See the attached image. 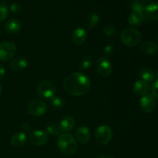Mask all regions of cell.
Wrapping results in <instances>:
<instances>
[{"instance_id":"6da1fadb","label":"cell","mask_w":158,"mask_h":158,"mask_svg":"<svg viewBox=\"0 0 158 158\" xmlns=\"http://www.w3.org/2000/svg\"><path fill=\"white\" fill-rule=\"evenodd\" d=\"M90 80L86 75L80 72L70 73L63 81V88L68 94L74 97L83 96L90 89Z\"/></svg>"},{"instance_id":"7a4b0ae2","label":"cell","mask_w":158,"mask_h":158,"mask_svg":"<svg viewBox=\"0 0 158 158\" xmlns=\"http://www.w3.org/2000/svg\"><path fill=\"white\" fill-rule=\"evenodd\" d=\"M57 146L62 154L66 156H70L75 154L77 151V142L72 134L65 133L59 137Z\"/></svg>"},{"instance_id":"3957f363","label":"cell","mask_w":158,"mask_h":158,"mask_svg":"<svg viewBox=\"0 0 158 158\" xmlns=\"http://www.w3.org/2000/svg\"><path fill=\"white\" fill-rule=\"evenodd\" d=\"M142 35L140 32L134 28L125 29L120 35V40L127 46H134L140 42Z\"/></svg>"},{"instance_id":"277c9868","label":"cell","mask_w":158,"mask_h":158,"mask_svg":"<svg viewBox=\"0 0 158 158\" xmlns=\"http://www.w3.org/2000/svg\"><path fill=\"white\" fill-rule=\"evenodd\" d=\"M37 92L43 98L51 100L55 97L56 87L52 82L47 80H43L40 81L37 86Z\"/></svg>"},{"instance_id":"5b68a950","label":"cell","mask_w":158,"mask_h":158,"mask_svg":"<svg viewBox=\"0 0 158 158\" xmlns=\"http://www.w3.org/2000/svg\"><path fill=\"white\" fill-rule=\"evenodd\" d=\"M95 137L97 143L101 145H106L111 141L113 137V131L110 127L101 125L98 127L95 131Z\"/></svg>"},{"instance_id":"8992f818","label":"cell","mask_w":158,"mask_h":158,"mask_svg":"<svg viewBox=\"0 0 158 158\" xmlns=\"http://www.w3.org/2000/svg\"><path fill=\"white\" fill-rule=\"evenodd\" d=\"M47 111V105L44 101L39 99L32 100L27 106V112L33 117H40L44 115Z\"/></svg>"},{"instance_id":"52a82bcc","label":"cell","mask_w":158,"mask_h":158,"mask_svg":"<svg viewBox=\"0 0 158 158\" xmlns=\"http://www.w3.org/2000/svg\"><path fill=\"white\" fill-rule=\"evenodd\" d=\"M17 51L16 46L10 41H5L0 43V60L8 61L15 55Z\"/></svg>"},{"instance_id":"ba28073f","label":"cell","mask_w":158,"mask_h":158,"mask_svg":"<svg viewBox=\"0 0 158 158\" xmlns=\"http://www.w3.org/2000/svg\"><path fill=\"white\" fill-rule=\"evenodd\" d=\"M49 140V135L46 132L40 130L34 131L29 134V140L32 145L36 147L46 144Z\"/></svg>"},{"instance_id":"9c48e42d","label":"cell","mask_w":158,"mask_h":158,"mask_svg":"<svg viewBox=\"0 0 158 158\" xmlns=\"http://www.w3.org/2000/svg\"><path fill=\"white\" fill-rule=\"evenodd\" d=\"M140 106L143 112H153L157 106V98L152 94H148L141 97L140 100Z\"/></svg>"},{"instance_id":"30bf717a","label":"cell","mask_w":158,"mask_h":158,"mask_svg":"<svg viewBox=\"0 0 158 158\" xmlns=\"http://www.w3.org/2000/svg\"><path fill=\"white\" fill-rule=\"evenodd\" d=\"M96 69L100 76L106 77L112 73V65L109 60L101 57L96 62Z\"/></svg>"},{"instance_id":"8fae6325","label":"cell","mask_w":158,"mask_h":158,"mask_svg":"<svg viewBox=\"0 0 158 158\" xmlns=\"http://www.w3.org/2000/svg\"><path fill=\"white\" fill-rule=\"evenodd\" d=\"M150 89L149 83L143 80H139L135 82L133 87V91L134 94L140 97H143L148 94Z\"/></svg>"},{"instance_id":"7c38bea8","label":"cell","mask_w":158,"mask_h":158,"mask_svg":"<svg viewBox=\"0 0 158 158\" xmlns=\"http://www.w3.org/2000/svg\"><path fill=\"white\" fill-rule=\"evenodd\" d=\"M76 138L82 144L87 143L90 140V131L86 127H80L76 131Z\"/></svg>"},{"instance_id":"4fadbf2b","label":"cell","mask_w":158,"mask_h":158,"mask_svg":"<svg viewBox=\"0 0 158 158\" xmlns=\"http://www.w3.org/2000/svg\"><path fill=\"white\" fill-rule=\"evenodd\" d=\"M87 32L83 28L78 27L73 30L72 33V40L76 45L80 46L86 42Z\"/></svg>"},{"instance_id":"5bb4252c","label":"cell","mask_w":158,"mask_h":158,"mask_svg":"<svg viewBox=\"0 0 158 158\" xmlns=\"http://www.w3.org/2000/svg\"><path fill=\"white\" fill-rule=\"evenodd\" d=\"M140 52L145 55H153L158 50V46L156 43L153 41H146L142 43L139 47Z\"/></svg>"},{"instance_id":"9a60e30c","label":"cell","mask_w":158,"mask_h":158,"mask_svg":"<svg viewBox=\"0 0 158 158\" xmlns=\"http://www.w3.org/2000/svg\"><path fill=\"white\" fill-rule=\"evenodd\" d=\"M28 66V61L23 57L13 59L9 63V67L13 71H22Z\"/></svg>"},{"instance_id":"2e32d148","label":"cell","mask_w":158,"mask_h":158,"mask_svg":"<svg viewBox=\"0 0 158 158\" xmlns=\"http://www.w3.org/2000/svg\"><path fill=\"white\" fill-rule=\"evenodd\" d=\"M4 29L8 33H18L20 29H21V23H20V22L19 20L15 19H12L8 20L5 23Z\"/></svg>"},{"instance_id":"e0dca14e","label":"cell","mask_w":158,"mask_h":158,"mask_svg":"<svg viewBox=\"0 0 158 158\" xmlns=\"http://www.w3.org/2000/svg\"><path fill=\"white\" fill-rule=\"evenodd\" d=\"M27 141V137L23 132L16 133L12 137L10 140L11 145L15 148H22Z\"/></svg>"},{"instance_id":"ac0fdd59","label":"cell","mask_w":158,"mask_h":158,"mask_svg":"<svg viewBox=\"0 0 158 158\" xmlns=\"http://www.w3.org/2000/svg\"><path fill=\"white\" fill-rule=\"evenodd\" d=\"M145 15L149 19L158 20V2H152L145 7Z\"/></svg>"},{"instance_id":"d6986e66","label":"cell","mask_w":158,"mask_h":158,"mask_svg":"<svg viewBox=\"0 0 158 158\" xmlns=\"http://www.w3.org/2000/svg\"><path fill=\"white\" fill-rule=\"evenodd\" d=\"M100 17L95 12H89L85 16L84 26L87 29H94L99 23Z\"/></svg>"},{"instance_id":"ffe728a7","label":"cell","mask_w":158,"mask_h":158,"mask_svg":"<svg viewBox=\"0 0 158 158\" xmlns=\"http://www.w3.org/2000/svg\"><path fill=\"white\" fill-rule=\"evenodd\" d=\"M60 128L62 131L65 133H68L72 131L75 126V120L71 116H67L65 117L64 118L62 119L61 122L60 123Z\"/></svg>"},{"instance_id":"44dd1931","label":"cell","mask_w":158,"mask_h":158,"mask_svg":"<svg viewBox=\"0 0 158 158\" xmlns=\"http://www.w3.org/2000/svg\"><path fill=\"white\" fill-rule=\"evenodd\" d=\"M145 16L142 12H133L128 18V22L131 26H137L141 25L144 22Z\"/></svg>"},{"instance_id":"7402d4cb","label":"cell","mask_w":158,"mask_h":158,"mask_svg":"<svg viewBox=\"0 0 158 158\" xmlns=\"http://www.w3.org/2000/svg\"><path fill=\"white\" fill-rule=\"evenodd\" d=\"M140 75L141 80H144V81L148 82V83H151L155 80V73L152 69H149V68H142L140 70Z\"/></svg>"},{"instance_id":"603a6c76","label":"cell","mask_w":158,"mask_h":158,"mask_svg":"<svg viewBox=\"0 0 158 158\" xmlns=\"http://www.w3.org/2000/svg\"><path fill=\"white\" fill-rule=\"evenodd\" d=\"M47 131L51 135L58 136L61 134L62 130L58 123H50L47 126Z\"/></svg>"},{"instance_id":"cb8c5ba5","label":"cell","mask_w":158,"mask_h":158,"mask_svg":"<svg viewBox=\"0 0 158 158\" xmlns=\"http://www.w3.org/2000/svg\"><path fill=\"white\" fill-rule=\"evenodd\" d=\"M92 61L93 58L89 56H86L83 57L80 63V69H82V70L88 69L92 65Z\"/></svg>"},{"instance_id":"d4e9b609","label":"cell","mask_w":158,"mask_h":158,"mask_svg":"<svg viewBox=\"0 0 158 158\" xmlns=\"http://www.w3.org/2000/svg\"><path fill=\"white\" fill-rule=\"evenodd\" d=\"M131 9H132L133 12H142L143 13V11L145 10V6L142 2L139 1V0H134L131 3Z\"/></svg>"},{"instance_id":"484cf974","label":"cell","mask_w":158,"mask_h":158,"mask_svg":"<svg viewBox=\"0 0 158 158\" xmlns=\"http://www.w3.org/2000/svg\"><path fill=\"white\" fill-rule=\"evenodd\" d=\"M103 30L104 32V33L107 35L108 37H115L116 35H117V29L114 27L113 26L111 25H106V26H103Z\"/></svg>"},{"instance_id":"4316f807","label":"cell","mask_w":158,"mask_h":158,"mask_svg":"<svg viewBox=\"0 0 158 158\" xmlns=\"http://www.w3.org/2000/svg\"><path fill=\"white\" fill-rule=\"evenodd\" d=\"M9 15V9L5 3L0 4V22L6 19Z\"/></svg>"},{"instance_id":"83f0119b","label":"cell","mask_w":158,"mask_h":158,"mask_svg":"<svg viewBox=\"0 0 158 158\" xmlns=\"http://www.w3.org/2000/svg\"><path fill=\"white\" fill-rule=\"evenodd\" d=\"M51 103H52V106L56 108H61L64 105V102L62 100L61 97H56V96L53 98L51 99Z\"/></svg>"},{"instance_id":"f1b7e54d","label":"cell","mask_w":158,"mask_h":158,"mask_svg":"<svg viewBox=\"0 0 158 158\" xmlns=\"http://www.w3.org/2000/svg\"><path fill=\"white\" fill-rule=\"evenodd\" d=\"M10 10L12 11V12L13 14H19L20 12L22 11V7L19 4H16V3H12L10 6Z\"/></svg>"},{"instance_id":"f546056e","label":"cell","mask_w":158,"mask_h":158,"mask_svg":"<svg viewBox=\"0 0 158 158\" xmlns=\"http://www.w3.org/2000/svg\"><path fill=\"white\" fill-rule=\"evenodd\" d=\"M151 91H152V94L156 97L158 98V79L153 83L152 87H151Z\"/></svg>"},{"instance_id":"4dcf8cb0","label":"cell","mask_w":158,"mask_h":158,"mask_svg":"<svg viewBox=\"0 0 158 158\" xmlns=\"http://www.w3.org/2000/svg\"><path fill=\"white\" fill-rule=\"evenodd\" d=\"M104 52L105 53L107 54V55H110V54H112L113 52H114V47H113L112 46H110V45H108V46H106V47H105Z\"/></svg>"},{"instance_id":"1f68e13d","label":"cell","mask_w":158,"mask_h":158,"mask_svg":"<svg viewBox=\"0 0 158 158\" xmlns=\"http://www.w3.org/2000/svg\"><path fill=\"white\" fill-rule=\"evenodd\" d=\"M5 73H6V69L2 66H0V80L3 78L5 76Z\"/></svg>"},{"instance_id":"d6a6232c","label":"cell","mask_w":158,"mask_h":158,"mask_svg":"<svg viewBox=\"0 0 158 158\" xmlns=\"http://www.w3.org/2000/svg\"><path fill=\"white\" fill-rule=\"evenodd\" d=\"M98 158H114V157L109 155H102V156H100Z\"/></svg>"},{"instance_id":"836d02e7","label":"cell","mask_w":158,"mask_h":158,"mask_svg":"<svg viewBox=\"0 0 158 158\" xmlns=\"http://www.w3.org/2000/svg\"><path fill=\"white\" fill-rule=\"evenodd\" d=\"M142 2H150L153 1V0H140Z\"/></svg>"},{"instance_id":"e575fe53","label":"cell","mask_w":158,"mask_h":158,"mask_svg":"<svg viewBox=\"0 0 158 158\" xmlns=\"http://www.w3.org/2000/svg\"><path fill=\"white\" fill-rule=\"evenodd\" d=\"M2 86H1V84H0V96H1V94H2Z\"/></svg>"},{"instance_id":"d590c367","label":"cell","mask_w":158,"mask_h":158,"mask_svg":"<svg viewBox=\"0 0 158 158\" xmlns=\"http://www.w3.org/2000/svg\"><path fill=\"white\" fill-rule=\"evenodd\" d=\"M157 43H158V33H157Z\"/></svg>"},{"instance_id":"8d00e7d4","label":"cell","mask_w":158,"mask_h":158,"mask_svg":"<svg viewBox=\"0 0 158 158\" xmlns=\"http://www.w3.org/2000/svg\"><path fill=\"white\" fill-rule=\"evenodd\" d=\"M0 34H1V31H0Z\"/></svg>"},{"instance_id":"74e56055","label":"cell","mask_w":158,"mask_h":158,"mask_svg":"<svg viewBox=\"0 0 158 158\" xmlns=\"http://www.w3.org/2000/svg\"><path fill=\"white\" fill-rule=\"evenodd\" d=\"M157 77H158V72H157Z\"/></svg>"}]
</instances>
